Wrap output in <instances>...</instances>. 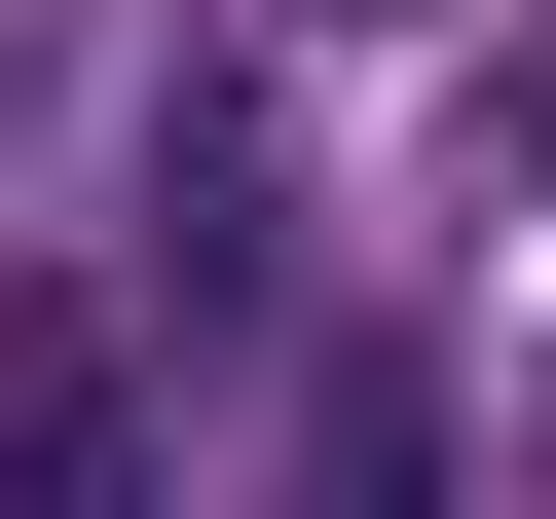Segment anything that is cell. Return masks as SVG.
Wrapping results in <instances>:
<instances>
[{"mask_svg":"<svg viewBox=\"0 0 556 519\" xmlns=\"http://www.w3.org/2000/svg\"><path fill=\"white\" fill-rule=\"evenodd\" d=\"M0 519H149V334L75 260H0Z\"/></svg>","mask_w":556,"mask_h":519,"instance_id":"cell-1","label":"cell"},{"mask_svg":"<svg viewBox=\"0 0 556 519\" xmlns=\"http://www.w3.org/2000/svg\"><path fill=\"white\" fill-rule=\"evenodd\" d=\"M298 519H482V482H445V371H408V334H298Z\"/></svg>","mask_w":556,"mask_h":519,"instance_id":"cell-2","label":"cell"}]
</instances>
